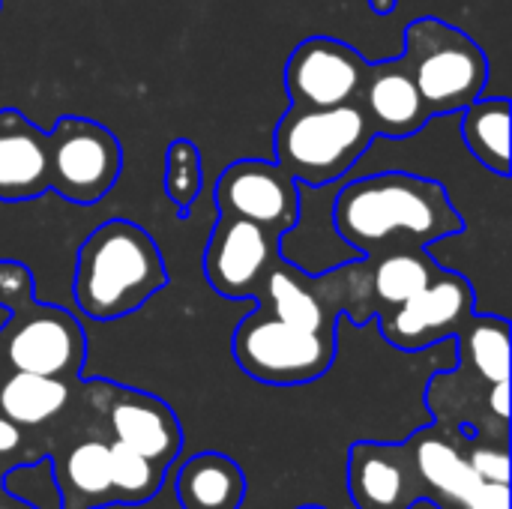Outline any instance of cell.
I'll use <instances>...</instances> for the list:
<instances>
[{"label":"cell","instance_id":"6da1fadb","mask_svg":"<svg viewBox=\"0 0 512 509\" xmlns=\"http://www.w3.org/2000/svg\"><path fill=\"white\" fill-rule=\"evenodd\" d=\"M333 228L357 255L393 246H432L465 231V219L438 180L387 171L345 183L333 198Z\"/></svg>","mask_w":512,"mask_h":509},{"label":"cell","instance_id":"7a4b0ae2","mask_svg":"<svg viewBox=\"0 0 512 509\" xmlns=\"http://www.w3.org/2000/svg\"><path fill=\"white\" fill-rule=\"evenodd\" d=\"M168 285V267L153 234L129 219L93 228L75 255L72 297L81 315L117 321L138 312Z\"/></svg>","mask_w":512,"mask_h":509},{"label":"cell","instance_id":"3957f363","mask_svg":"<svg viewBox=\"0 0 512 509\" xmlns=\"http://www.w3.org/2000/svg\"><path fill=\"white\" fill-rule=\"evenodd\" d=\"M360 102L333 108L291 105L276 123V162L306 189L339 183L375 144Z\"/></svg>","mask_w":512,"mask_h":509},{"label":"cell","instance_id":"277c9868","mask_svg":"<svg viewBox=\"0 0 512 509\" xmlns=\"http://www.w3.org/2000/svg\"><path fill=\"white\" fill-rule=\"evenodd\" d=\"M402 63L417 81V90L432 117L459 114L489 81V57L483 48L450 21L435 15L414 18L405 27Z\"/></svg>","mask_w":512,"mask_h":509},{"label":"cell","instance_id":"5b68a950","mask_svg":"<svg viewBox=\"0 0 512 509\" xmlns=\"http://www.w3.org/2000/svg\"><path fill=\"white\" fill-rule=\"evenodd\" d=\"M231 351L249 378L270 387H300L330 372L336 360V336L312 333L255 309L237 324Z\"/></svg>","mask_w":512,"mask_h":509},{"label":"cell","instance_id":"8992f818","mask_svg":"<svg viewBox=\"0 0 512 509\" xmlns=\"http://www.w3.org/2000/svg\"><path fill=\"white\" fill-rule=\"evenodd\" d=\"M84 360V327L63 306L39 303L33 297L12 309L0 327V369L75 381L84 369Z\"/></svg>","mask_w":512,"mask_h":509},{"label":"cell","instance_id":"52a82bcc","mask_svg":"<svg viewBox=\"0 0 512 509\" xmlns=\"http://www.w3.org/2000/svg\"><path fill=\"white\" fill-rule=\"evenodd\" d=\"M45 135L48 189L63 201L90 207L114 189L123 171V147L105 123L66 114Z\"/></svg>","mask_w":512,"mask_h":509},{"label":"cell","instance_id":"ba28073f","mask_svg":"<svg viewBox=\"0 0 512 509\" xmlns=\"http://www.w3.org/2000/svg\"><path fill=\"white\" fill-rule=\"evenodd\" d=\"M474 312H477L474 285L462 273L441 267L426 288H420L414 297L375 318L381 324V336L393 348L423 351L453 339Z\"/></svg>","mask_w":512,"mask_h":509},{"label":"cell","instance_id":"9c48e42d","mask_svg":"<svg viewBox=\"0 0 512 509\" xmlns=\"http://www.w3.org/2000/svg\"><path fill=\"white\" fill-rule=\"evenodd\" d=\"M213 201L222 216L249 219L276 231H291L303 210L300 183L276 159H237L213 186Z\"/></svg>","mask_w":512,"mask_h":509},{"label":"cell","instance_id":"30bf717a","mask_svg":"<svg viewBox=\"0 0 512 509\" xmlns=\"http://www.w3.org/2000/svg\"><path fill=\"white\" fill-rule=\"evenodd\" d=\"M345 297H348V270L345 264L327 270V273H306L297 264L285 261L282 255L264 276L255 300L258 309L312 330L324 336H336L339 315L345 312Z\"/></svg>","mask_w":512,"mask_h":509},{"label":"cell","instance_id":"8fae6325","mask_svg":"<svg viewBox=\"0 0 512 509\" xmlns=\"http://www.w3.org/2000/svg\"><path fill=\"white\" fill-rule=\"evenodd\" d=\"M276 258H279L276 231L255 225L249 219L219 213L204 249V276L219 297L255 300Z\"/></svg>","mask_w":512,"mask_h":509},{"label":"cell","instance_id":"7c38bea8","mask_svg":"<svg viewBox=\"0 0 512 509\" xmlns=\"http://www.w3.org/2000/svg\"><path fill=\"white\" fill-rule=\"evenodd\" d=\"M369 60L336 36L303 39L285 63V90L291 105L333 108L357 102Z\"/></svg>","mask_w":512,"mask_h":509},{"label":"cell","instance_id":"4fadbf2b","mask_svg":"<svg viewBox=\"0 0 512 509\" xmlns=\"http://www.w3.org/2000/svg\"><path fill=\"white\" fill-rule=\"evenodd\" d=\"M348 492L357 509H414L426 486L408 441H357L348 453Z\"/></svg>","mask_w":512,"mask_h":509},{"label":"cell","instance_id":"5bb4252c","mask_svg":"<svg viewBox=\"0 0 512 509\" xmlns=\"http://www.w3.org/2000/svg\"><path fill=\"white\" fill-rule=\"evenodd\" d=\"M105 417L114 441L138 450L159 468H168L180 447H183V429L177 414L150 393L105 384Z\"/></svg>","mask_w":512,"mask_h":509},{"label":"cell","instance_id":"9a60e30c","mask_svg":"<svg viewBox=\"0 0 512 509\" xmlns=\"http://www.w3.org/2000/svg\"><path fill=\"white\" fill-rule=\"evenodd\" d=\"M357 102H360L363 114L369 117V123L375 126L378 138L381 135L384 138H408V135H417L432 120V114L417 90V81L408 72V66L402 63V57L369 63L366 78L357 93Z\"/></svg>","mask_w":512,"mask_h":509},{"label":"cell","instance_id":"2e32d148","mask_svg":"<svg viewBox=\"0 0 512 509\" xmlns=\"http://www.w3.org/2000/svg\"><path fill=\"white\" fill-rule=\"evenodd\" d=\"M417 474L426 486V498L441 509H462L480 492L483 480L474 474L468 462V450H462V435L450 432V426H432L408 438Z\"/></svg>","mask_w":512,"mask_h":509},{"label":"cell","instance_id":"e0dca14e","mask_svg":"<svg viewBox=\"0 0 512 509\" xmlns=\"http://www.w3.org/2000/svg\"><path fill=\"white\" fill-rule=\"evenodd\" d=\"M48 192V135L18 108H0V201L21 204Z\"/></svg>","mask_w":512,"mask_h":509},{"label":"cell","instance_id":"ac0fdd59","mask_svg":"<svg viewBox=\"0 0 512 509\" xmlns=\"http://www.w3.org/2000/svg\"><path fill=\"white\" fill-rule=\"evenodd\" d=\"M438 270L441 267L432 261L426 246H393L378 255H366L363 273H366V294H369L372 318L414 297L420 288L429 285V279Z\"/></svg>","mask_w":512,"mask_h":509},{"label":"cell","instance_id":"d6986e66","mask_svg":"<svg viewBox=\"0 0 512 509\" xmlns=\"http://www.w3.org/2000/svg\"><path fill=\"white\" fill-rule=\"evenodd\" d=\"M174 492L183 509H240L246 477L225 453H198L180 465Z\"/></svg>","mask_w":512,"mask_h":509},{"label":"cell","instance_id":"ffe728a7","mask_svg":"<svg viewBox=\"0 0 512 509\" xmlns=\"http://www.w3.org/2000/svg\"><path fill=\"white\" fill-rule=\"evenodd\" d=\"M72 381L0 369V414L18 429H36L66 411Z\"/></svg>","mask_w":512,"mask_h":509},{"label":"cell","instance_id":"44dd1931","mask_svg":"<svg viewBox=\"0 0 512 509\" xmlns=\"http://www.w3.org/2000/svg\"><path fill=\"white\" fill-rule=\"evenodd\" d=\"M54 477L60 489V509H105L114 504L108 444L102 441L75 444L60 465L54 462Z\"/></svg>","mask_w":512,"mask_h":509},{"label":"cell","instance_id":"7402d4cb","mask_svg":"<svg viewBox=\"0 0 512 509\" xmlns=\"http://www.w3.org/2000/svg\"><path fill=\"white\" fill-rule=\"evenodd\" d=\"M462 138L471 156L498 177H510V99L477 96L462 111Z\"/></svg>","mask_w":512,"mask_h":509},{"label":"cell","instance_id":"603a6c76","mask_svg":"<svg viewBox=\"0 0 512 509\" xmlns=\"http://www.w3.org/2000/svg\"><path fill=\"white\" fill-rule=\"evenodd\" d=\"M459 348V369L486 384L510 381V321L498 315H471L453 336Z\"/></svg>","mask_w":512,"mask_h":509},{"label":"cell","instance_id":"cb8c5ba5","mask_svg":"<svg viewBox=\"0 0 512 509\" xmlns=\"http://www.w3.org/2000/svg\"><path fill=\"white\" fill-rule=\"evenodd\" d=\"M108 474H111V498L114 504H144L150 501L165 480V468L141 456L138 450L111 441L108 444Z\"/></svg>","mask_w":512,"mask_h":509},{"label":"cell","instance_id":"d4e9b609","mask_svg":"<svg viewBox=\"0 0 512 509\" xmlns=\"http://www.w3.org/2000/svg\"><path fill=\"white\" fill-rule=\"evenodd\" d=\"M204 189V159L189 138H174L165 153V195L186 216Z\"/></svg>","mask_w":512,"mask_h":509},{"label":"cell","instance_id":"484cf974","mask_svg":"<svg viewBox=\"0 0 512 509\" xmlns=\"http://www.w3.org/2000/svg\"><path fill=\"white\" fill-rule=\"evenodd\" d=\"M3 492L12 501H21L33 509H60V489L51 459H36L12 468L3 480Z\"/></svg>","mask_w":512,"mask_h":509},{"label":"cell","instance_id":"4316f807","mask_svg":"<svg viewBox=\"0 0 512 509\" xmlns=\"http://www.w3.org/2000/svg\"><path fill=\"white\" fill-rule=\"evenodd\" d=\"M36 297V276L15 258H0V309L12 312Z\"/></svg>","mask_w":512,"mask_h":509},{"label":"cell","instance_id":"83f0119b","mask_svg":"<svg viewBox=\"0 0 512 509\" xmlns=\"http://www.w3.org/2000/svg\"><path fill=\"white\" fill-rule=\"evenodd\" d=\"M468 462L474 468V474L483 483H504L510 486V456H507V441L501 444H483V441H471L468 444Z\"/></svg>","mask_w":512,"mask_h":509},{"label":"cell","instance_id":"f1b7e54d","mask_svg":"<svg viewBox=\"0 0 512 509\" xmlns=\"http://www.w3.org/2000/svg\"><path fill=\"white\" fill-rule=\"evenodd\" d=\"M462 509H510V486L504 483H483L480 492Z\"/></svg>","mask_w":512,"mask_h":509},{"label":"cell","instance_id":"f546056e","mask_svg":"<svg viewBox=\"0 0 512 509\" xmlns=\"http://www.w3.org/2000/svg\"><path fill=\"white\" fill-rule=\"evenodd\" d=\"M21 441H24L21 429H18L12 420H6V417L0 414V459L18 453V450H21Z\"/></svg>","mask_w":512,"mask_h":509},{"label":"cell","instance_id":"4dcf8cb0","mask_svg":"<svg viewBox=\"0 0 512 509\" xmlns=\"http://www.w3.org/2000/svg\"><path fill=\"white\" fill-rule=\"evenodd\" d=\"M396 3H399V0H369L372 12H378V15H390V12L396 9Z\"/></svg>","mask_w":512,"mask_h":509},{"label":"cell","instance_id":"1f68e13d","mask_svg":"<svg viewBox=\"0 0 512 509\" xmlns=\"http://www.w3.org/2000/svg\"><path fill=\"white\" fill-rule=\"evenodd\" d=\"M0 509H33V507H27V504H21V501H6V504H0Z\"/></svg>","mask_w":512,"mask_h":509},{"label":"cell","instance_id":"d6a6232c","mask_svg":"<svg viewBox=\"0 0 512 509\" xmlns=\"http://www.w3.org/2000/svg\"><path fill=\"white\" fill-rule=\"evenodd\" d=\"M297 509H327V507H315V504H306V507H297Z\"/></svg>","mask_w":512,"mask_h":509},{"label":"cell","instance_id":"836d02e7","mask_svg":"<svg viewBox=\"0 0 512 509\" xmlns=\"http://www.w3.org/2000/svg\"><path fill=\"white\" fill-rule=\"evenodd\" d=\"M0 3H3V0H0Z\"/></svg>","mask_w":512,"mask_h":509}]
</instances>
